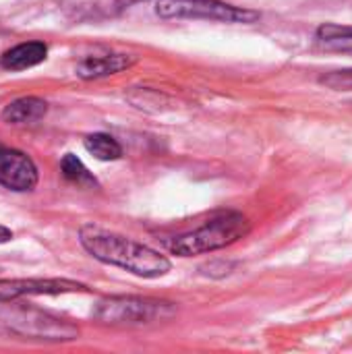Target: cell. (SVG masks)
<instances>
[{"instance_id":"cell-1","label":"cell","mask_w":352,"mask_h":354,"mask_svg":"<svg viewBox=\"0 0 352 354\" xmlns=\"http://www.w3.org/2000/svg\"><path fill=\"white\" fill-rule=\"evenodd\" d=\"M79 241L93 259L122 268L141 278H160L166 276L172 268L168 257L160 255L158 251L98 226H83Z\"/></svg>"},{"instance_id":"cell-2","label":"cell","mask_w":352,"mask_h":354,"mask_svg":"<svg viewBox=\"0 0 352 354\" xmlns=\"http://www.w3.org/2000/svg\"><path fill=\"white\" fill-rule=\"evenodd\" d=\"M251 232V222L241 212H222L210 218L199 228L178 234L166 243L168 251L180 257L212 253L234 245Z\"/></svg>"},{"instance_id":"cell-3","label":"cell","mask_w":352,"mask_h":354,"mask_svg":"<svg viewBox=\"0 0 352 354\" xmlns=\"http://www.w3.org/2000/svg\"><path fill=\"white\" fill-rule=\"evenodd\" d=\"M174 313L176 309L168 301L141 297H112L100 303L95 317L112 326H145L170 319Z\"/></svg>"},{"instance_id":"cell-4","label":"cell","mask_w":352,"mask_h":354,"mask_svg":"<svg viewBox=\"0 0 352 354\" xmlns=\"http://www.w3.org/2000/svg\"><path fill=\"white\" fill-rule=\"evenodd\" d=\"M156 12L164 19H210L220 23H255L261 19L253 8L220 0H158Z\"/></svg>"},{"instance_id":"cell-5","label":"cell","mask_w":352,"mask_h":354,"mask_svg":"<svg viewBox=\"0 0 352 354\" xmlns=\"http://www.w3.org/2000/svg\"><path fill=\"white\" fill-rule=\"evenodd\" d=\"M0 319H4V326L10 330L25 334V336H37L46 340H73L79 332L77 328L54 319L46 313L33 311V309H15V311H0Z\"/></svg>"},{"instance_id":"cell-6","label":"cell","mask_w":352,"mask_h":354,"mask_svg":"<svg viewBox=\"0 0 352 354\" xmlns=\"http://www.w3.org/2000/svg\"><path fill=\"white\" fill-rule=\"evenodd\" d=\"M37 178H39L37 168L29 156L17 149L0 147V185L2 187L17 191V193H25V191L35 189Z\"/></svg>"},{"instance_id":"cell-7","label":"cell","mask_w":352,"mask_h":354,"mask_svg":"<svg viewBox=\"0 0 352 354\" xmlns=\"http://www.w3.org/2000/svg\"><path fill=\"white\" fill-rule=\"evenodd\" d=\"M73 290H83V286L68 280H0V305L25 295H60Z\"/></svg>"},{"instance_id":"cell-8","label":"cell","mask_w":352,"mask_h":354,"mask_svg":"<svg viewBox=\"0 0 352 354\" xmlns=\"http://www.w3.org/2000/svg\"><path fill=\"white\" fill-rule=\"evenodd\" d=\"M135 58L127 56V54H106V56H91L85 58L83 62H79L77 66V75L81 79H100V77H108V75H116L129 66H133Z\"/></svg>"},{"instance_id":"cell-9","label":"cell","mask_w":352,"mask_h":354,"mask_svg":"<svg viewBox=\"0 0 352 354\" xmlns=\"http://www.w3.org/2000/svg\"><path fill=\"white\" fill-rule=\"evenodd\" d=\"M46 54H48V48L44 41H25L6 50L0 58V64L6 71H23L46 60Z\"/></svg>"},{"instance_id":"cell-10","label":"cell","mask_w":352,"mask_h":354,"mask_svg":"<svg viewBox=\"0 0 352 354\" xmlns=\"http://www.w3.org/2000/svg\"><path fill=\"white\" fill-rule=\"evenodd\" d=\"M46 112H48L46 100L27 95V97H19V100L10 102L2 110V120H6L10 124H25V122H35V120L44 118Z\"/></svg>"},{"instance_id":"cell-11","label":"cell","mask_w":352,"mask_h":354,"mask_svg":"<svg viewBox=\"0 0 352 354\" xmlns=\"http://www.w3.org/2000/svg\"><path fill=\"white\" fill-rule=\"evenodd\" d=\"M317 44L330 52H351L352 54V27L326 23L317 29Z\"/></svg>"},{"instance_id":"cell-12","label":"cell","mask_w":352,"mask_h":354,"mask_svg":"<svg viewBox=\"0 0 352 354\" xmlns=\"http://www.w3.org/2000/svg\"><path fill=\"white\" fill-rule=\"evenodd\" d=\"M83 145H85V149H87L93 158H98V160H102V162L118 160V158L122 156V147L116 143L114 137H110V135H106V133L87 135L85 141H83Z\"/></svg>"},{"instance_id":"cell-13","label":"cell","mask_w":352,"mask_h":354,"mask_svg":"<svg viewBox=\"0 0 352 354\" xmlns=\"http://www.w3.org/2000/svg\"><path fill=\"white\" fill-rule=\"evenodd\" d=\"M64 6L75 17H98V15H112L120 8L118 0H62Z\"/></svg>"},{"instance_id":"cell-14","label":"cell","mask_w":352,"mask_h":354,"mask_svg":"<svg viewBox=\"0 0 352 354\" xmlns=\"http://www.w3.org/2000/svg\"><path fill=\"white\" fill-rule=\"evenodd\" d=\"M60 170H62V174H64L71 183H75V185H79V187H95V185H98V180L93 178V174H91V172L85 168V164H83L77 156H73V153H66V156L62 158Z\"/></svg>"},{"instance_id":"cell-15","label":"cell","mask_w":352,"mask_h":354,"mask_svg":"<svg viewBox=\"0 0 352 354\" xmlns=\"http://www.w3.org/2000/svg\"><path fill=\"white\" fill-rule=\"evenodd\" d=\"M319 83L334 89V91H352V68L346 71H334L319 77Z\"/></svg>"},{"instance_id":"cell-16","label":"cell","mask_w":352,"mask_h":354,"mask_svg":"<svg viewBox=\"0 0 352 354\" xmlns=\"http://www.w3.org/2000/svg\"><path fill=\"white\" fill-rule=\"evenodd\" d=\"M12 239V232L4 226H0V243H8Z\"/></svg>"},{"instance_id":"cell-17","label":"cell","mask_w":352,"mask_h":354,"mask_svg":"<svg viewBox=\"0 0 352 354\" xmlns=\"http://www.w3.org/2000/svg\"><path fill=\"white\" fill-rule=\"evenodd\" d=\"M135 2H143V0H118L120 8H124V6H131V4H135Z\"/></svg>"}]
</instances>
